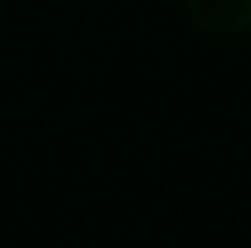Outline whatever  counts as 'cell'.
Listing matches in <instances>:
<instances>
[{
	"instance_id": "1",
	"label": "cell",
	"mask_w": 251,
	"mask_h": 248,
	"mask_svg": "<svg viewBox=\"0 0 251 248\" xmlns=\"http://www.w3.org/2000/svg\"><path fill=\"white\" fill-rule=\"evenodd\" d=\"M197 29L211 37H237L251 29V0H186Z\"/></svg>"
}]
</instances>
